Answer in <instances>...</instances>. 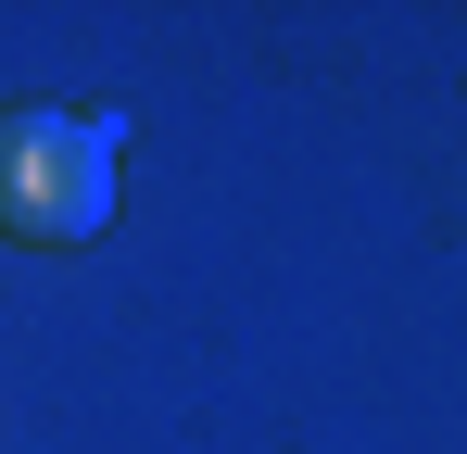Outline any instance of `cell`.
I'll return each instance as SVG.
<instances>
[{
    "instance_id": "obj_1",
    "label": "cell",
    "mask_w": 467,
    "mask_h": 454,
    "mask_svg": "<svg viewBox=\"0 0 467 454\" xmlns=\"http://www.w3.org/2000/svg\"><path fill=\"white\" fill-rule=\"evenodd\" d=\"M114 215V114H0V240H88Z\"/></svg>"
}]
</instances>
